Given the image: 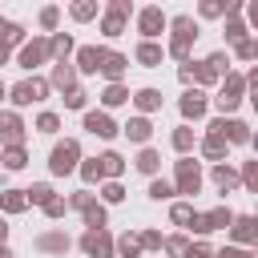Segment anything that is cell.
I'll return each instance as SVG.
<instances>
[{
	"label": "cell",
	"instance_id": "55",
	"mask_svg": "<svg viewBox=\"0 0 258 258\" xmlns=\"http://www.w3.org/2000/svg\"><path fill=\"white\" fill-rule=\"evenodd\" d=\"M4 234H8V226H4V218H0V246H4Z\"/></svg>",
	"mask_w": 258,
	"mask_h": 258
},
{
	"label": "cell",
	"instance_id": "8",
	"mask_svg": "<svg viewBox=\"0 0 258 258\" xmlns=\"http://www.w3.org/2000/svg\"><path fill=\"white\" fill-rule=\"evenodd\" d=\"M230 222H234L230 210H210V214H194V218H189V230L210 234V230H222V226H230Z\"/></svg>",
	"mask_w": 258,
	"mask_h": 258
},
{
	"label": "cell",
	"instance_id": "43",
	"mask_svg": "<svg viewBox=\"0 0 258 258\" xmlns=\"http://www.w3.org/2000/svg\"><path fill=\"white\" fill-rule=\"evenodd\" d=\"M64 206H73V210H85V206H93V194H89V189H81V194H73Z\"/></svg>",
	"mask_w": 258,
	"mask_h": 258
},
{
	"label": "cell",
	"instance_id": "37",
	"mask_svg": "<svg viewBox=\"0 0 258 258\" xmlns=\"http://www.w3.org/2000/svg\"><path fill=\"white\" fill-rule=\"evenodd\" d=\"M149 198H157V202H165V198H173V181H165V177H157V181L149 185Z\"/></svg>",
	"mask_w": 258,
	"mask_h": 258
},
{
	"label": "cell",
	"instance_id": "30",
	"mask_svg": "<svg viewBox=\"0 0 258 258\" xmlns=\"http://www.w3.org/2000/svg\"><path fill=\"white\" fill-rule=\"evenodd\" d=\"M137 60H141V64H149V69H153V64H161V48H157V44H153V40H145V44H141V48H137Z\"/></svg>",
	"mask_w": 258,
	"mask_h": 258
},
{
	"label": "cell",
	"instance_id": "52",
	"mask_svg": "<svg viewBox=\"0 0 258 258\" xmlns=\"http://www.w3.org/2000/svg\"><path fill=\"white\" fill-rule=\"evenodd\" d=\"M230 12V4H202V16H222Z\"/></svg>",
	"mask_w": 258,
	"mask_h": 258
},
{
	"label": "cell",
	"instance_id": "3",
	"mask_svg": "<svg viewBox=\"0 0 258 258\" xmlns=\"http://www.w3.org/2000/svg\"><path fill=\"white\" fill-rule=\"evenodd\" d=\"M198 36V24L189 20V16H177L173 20V44H169V52L177 56V60H185V52H189V40Z\"/></svg>",
	"mask_w": 258,
	"mask_h": 258
},
{
	"label": "cell",
	"instance_id": "2",
	"mask_svg": "<svg viewBox=\"0 0 258 258\" xmlns=\"http://www.w3.org/2000/svg\"><path fill=\"white\" fill-rule=\"evenodd\" d=\"M77 161H81V145H77L73 137H64V141H56V145H52L48 169H52L56 177H64V173H73V169H77Z\"/></svg>",
	"mask_w": 258,
	"mask_h": 258
},
{
	"label": "cell",
	"instance_id": "33",
	"mask_svg": "<svg viewBox=\"0 0 258 258\" xmlns=\"http://www.w3.org/2000/svg\"><path fill=\"white\" fill-rule=\"evenodd\" d=\"M0 161H4V169H24V161H28V157H24V145H20V149H4Z\"/></svg>",
	"mask_w": 258,
	"mask_h": 258
},
{
	"label": "cell",
	"instance_id": "40",
	"mask_svg": "<svg viewBox=\"0 0 258 258\" xmlns=\"http://www.w3.org/2000/svg\"><path fill=\"white\" fill-rule=\"evenodd\" d=\"M73 16H77V20H93V16H97V4H93V0H81V4H73Z\"/></svg>",
	"mask_w": 258,
	"mask_h": 258
},
{
	"label": "cell",
	"instance_id": "58",
	"mask_svg": "<svg viewBox=\"0 0 258 258\" xmlns=\"http://www.w3.org/2000/svg\"><path fill=\"white\" fill-rule=\"evenodd\" d=\"M4 93H8V89H4V81H0V97H4Z\"/></svg>",
	"mask_w": 258,
	"mask_h": 258
},
{
	"label": "cell",
	"instance_id": "54",
	"mask_svg": "<svg viewBox=\"0 0 258 258\" xmlns=\"http://www.w3.org/2000/svg\"><path fill=\"white\" fill-rule=\"evenodd\" d=\"M161 246H165V250H173V254H181V250H185V238L177 234V238H169V242H161Z\"/></svg>",
	"mask_w": 258,
	"mask_h": 258
},
{
	"label": "cell",
	"instance_id": "19",
	"mask_svg": "<svg viewBox=\"0 0 258 258\" xmlns=\"http://www.w3.org/2000/svg\"><path fill=\"white\" fill-rule=\"evenodd\" d=\"M52 85H56V89H64V93H69V89H77V69H73L69 60H60V64L52 69Z\"/></svg>",
	"mask_w": 258,
	"mask_h": 258
},
{
	"label": "cell",
	"instance_id": "27",
	"mask_svg": "<svg viewBox=\"0 0 258 258\" xmlns=\"http://www.w3.org/2000/svg\"><path fill=\"white\" fill-rule=\"evenodd\" d=\"M101 101H105L109 109H117V105H125V101H129V89H125V85H109V89L101 93Z\"/></svg>",
	"mask_w": 258,
	"mask_h": 258
},
{
	"label": "cell",
	"instance_id": "10",
	"mask_svg": "<svg viewBox=\"0 0 258 258\" xmlns=\"http://www.w3.org/2000/svg\"><path fill=\"white\" fill-rule=\"evenodd\" d=\"M242 89H246V81H242V77H226V85H222V93H218V109H222V113L238 109V101H242Z\"/></svg>",
	"mask_w": 258,
	"mask_h": 258
},
{
	"label": "cell",
	"instance_id": "31",
	"mask_svg": "<svg viewBox=\"0 0 258 258\" xmlns=\"http://www.w3.org/2000/svg\"><path fill=\"white\" fill-rule=\"evenodd\" d=\"M157 165H161V153H157V149H141L137 169H141V173H157Z\"/></svg>",
	"mask_w": 258,
	"mask_h": 258
},
{
	"label": "cell",
	"instance_id": "35",
	"mask_svg": "<svg viewBox=\"0 0 258 258\" xmlns=\"http://www.w3.org/2000/svg\"><path fill=\"white\" fill-rule=\"evenodd\" d=\"M173 149L177 153H189L194 149V129H173Z\"/></svg>",
	"mask_w": 258,
	"mask_h": 258
},
{
	"label": "cell",
	"instance_id": "44",
	"mask_svg": "<svg viewBox=\"0 0 258 258\" xmlns=\"http://www.w3.org/2000/svg\"><path fill=\"white\" fill-rule=\"evenodd\" d=\"M64 210H69V206H64L60 198H48V202H44V214H48V218H64Z\"/></svg>",
	"mask_w": 258,
	"mask_h": 258
},
{
	"label": "cell",
	"instance_id": "28",
	"mask_svg": "<svg viewBox=\"0 0 258 258\" xmlns=\"http://www.w3.org/2000/svg\"><path fill=\"white\" fill-rule=\"evenodd\" d=\"M81 214H85V226H89V230H105V206L93 202V206H85Z\"/></svg>",
	"mask_w": 258,
	"mask_h": 258
},
{
	"label": "cell",
	"instance_id": "42",
	"mask_svg": "<svg viewBox=\"0 0 258 258\" xmlns=\"http://www.w3.org/2000/svg\"><path fill=\"white\" fill-rule=\"evenodd\" d=\"M242 181H246V189H254V185H258V161H246V169H242Z\"/></svg>",
	"mask_w": 258,
	"mask_h": 258
},
{
	"label": "cell",
	"instance_id": "48",
	"mask_svg": "<svg viewBox=\"0 0 258 258\" xmlns=\"http://www.w3.org/2000/svg\"><path fill=\"white\" fill-rule=\"evenodd\" d=\"M137 242H141L145 250H157V246H161V234H157V230H145V234H141Z\"/></svg>",
	"mask_w": 258,
	"mask_h": 258
},
{
	"label": "cell",
	"instance_id": "20",
	"mask_svg": "<svg viewBox=\"0 0 258 258\" xmlns=\"http://www.w3.org/2000/svg\"><path fill=\"white\" fill-rule=\"evenodd\" d=\"M125 133H129V141L145 145V141H149V133H153V125H149V117H133V121L125 125Z\"/></svg>",
	"mask_w": 258,
	"mask_h": 258
},
{
	"label": "cell",
	"instance_id": "51",
	"mask_svg": "<svg viewBox=\"0 0 258 258\" xmlns=\"http://www.w3.org/2000/svg\"><path fill=\"white\" fill-rule=\"evenodd\" d=\"M214 258H254L250 250H238V246H226L222 254H214Z\"/></svg>",
	"mask_w": 258,
	"mask_h": 258
},
{
	"label": "cell",
	"instance_id": "23",
	"mask_svg": "<svg viewBox=\"0 0 258 258\" xmlns=\"http://www.w3.org/2000/svg\"><path fill=\"white\" fill-rule=\"evenodd\" d=\"M133 105H137L141 113H153V109H161V93H157V89H141V93L133 97Z\"/></svg>",
	"mask_w": 258,
	"mask_h": 258
},
{
	"label": "cell",
	"instance_id": "15",
	"mask_svg": "<svg viewBox=\"0 0 258 258\" xmlns=\"http://www.w3.org/2000/svg\"><path fill=\"white\" fill-rule=\"evenodd\" d=\"M85 129H89V133H97V137H113V133H117L113 117H109V113H97V109H93V113H85Z\"/></svg>",
	"mask_w": 258,
	"mask_h": 258
},
{
	"label": "cell",
	"instance_id": "1",
	"mask_svg": "<svg viewBox=\"0 0 258 258\" xmlns=\"http://www.w3.org/2000/svg\"><path fill=\"white\" fill-rule=\"evenodd\" d=\"M226 56L222 52H214V56H206L202 64H181V81H198V85H210L214 77H222L226 73Z\"/></svg>",
	"mask_w": 258,
	"mask_h": 258
},
{
	"label": "cell",
	"instance_id": "6",
	"mask_svg": "<svg viewBox=\"0 0 258 258\" xmlns=\"http://www.w3.org/2000/svg\"><path fill=\"white\" fill-rule=\"evenodd\" d=\"M81 250L89 258H113V238L105 230H85L81 234Z\"/></svg>",
	"mask_w": 258,
	"mask_h": 258
},
{
	"label": "cell",
	"instance_id": "4",
	"mask_svg": "<svg viewBox=\"0 0 258 258\" xmlns=\"http://www.w3.org/2000/svg\"><path fill=\"white\" fill-rule=\"evenodd\" d=\"M210 133H218L226 145H246V141H250V129H246V121H234V117H230V121H226V117H218V121L210 125Z\"/></svg>",
	"mask_w": 258,
	"mask_h": 258
},
{
	"label": "cell",
	"instance_id": "45",
	"mask_svg": "<svg viewBox=\"0 0 258 258\" xmlns=\"http://www.w3.org/2000/svg\"><path fill=\"white\" fill-rule=\"evenodd\" d=\"M238 56H242V60H254V56H258V44H254V40H238Z\"/></svg>",
	"mask_w": 258,
	"mask_h": 258
},
{
	"label": "cell",
	"instance_id": "36",
	"mask_svg": "<svg viewBox=\"0 0 258 258\" xmlns=\"http://www.w3.org/2000/svg\"><path fill=\"white\" fill-rule=\"evenodd\" d=\"M202 153H206V157H226V141H222L218 133H210L206 145H202Z\"/></svg>",
	"mask_w": 258,
	"mask_h": 258
},
{
	"label": "cell",
	"instance_id": "38",
	"mask_svg": "<svg viewBox=\"0 0 258 258\" xmlns=\"http://www.w3.org/2000/svg\"><path fill=\"white\" fill-rule=\"evenodd\" d=\"M36 129H40V133H56V129H60V117H56V113H40V117H36Z\"/></svg>",
	"mask_w": 258,
	"mask_h": 258
},
{
	"label": "cell",
	"instance_id": "13",
	"mask_svg": "<svg viewBox=\"0 0 258 258\" xmlns=\"http://www.w3.org/2000/svg\"><path fill=\"white\" fill-rule=\"evenodd\" d=\"M125 64H129V60H125L121 52H105V48H101V64H97V69H101V73H105V77H109L113 85L121 81V73H125Z\"/></svg>",
	"mask_w": 258,
	"mask_h": 258
},
{
	"label": "cell",
	"instance_id": "41",
	"mask_svg": "<svg viewBox=\"0 0 258 258\" xmlns=\"http://www.w3.org/2000/svg\"><path fill=\"white\" fill-rule=\"evenodd\" d=\"M64 105L69 109H85V89H69L64 93Z\"/></svg>",
	"mask_w": 258,
	"mask_h": 258
},
{
	"label": "cell",
	"instance_id": "17",
	"mask_svg": "<svg viewBox=\"0 0 258 258\" xmlns=\"http://www.w3.org/2000/svg\"><path fill=\"white\" fill-rule=\"evenodd\" d=\"M137 24H141L145 36H157V32L165 28V16H161V8H145V12L137 16Z\"/></svg>",
	"mask_w": 258,
	"mask_h": 258
},
{
	"label": "cell",
	"instance_id": "24",
	"mask_svg": "<svg viewBox=\"0 0 258 258\" xmlns=\"http://www.w3.org/2000/svg\"><path fill=\"white\" fill-rule=\"evenodd\" d=\"M69 52H73V36H69V32H56V36L48 40V56H60V60H64Z\"/></svg>",
	"mask_w": 258,
	"mask_h": 258
},
{
	"label": "cell",
	"instance_id": "22",
	"mask_svg": "<svg viewBox=\"0 0 258 258\" xmlns=\"http://www.w3.org/2000/svg\"><path fill=\"white\" fill-rule=\"evenodd\" d=\"M24 206H28V202H24V189H4V194H0V210H4V214H20Z\"/></svg>",
	"mask_w": 258,
	"mask_h": 258
},
{
	"label": "cell",
	"instance_id": "26",
	"mask_svg": "<svg viewBox=\"0 0 258 258\" xmlns=\"http://www.w3.org/2000/svg\"><path fill=\"white\" fill-rule=\"evenodd\" d=\"M20 36H24V28L16 24V20H0V44L8 48V44H20Z\"/></svg>",
	"mask_w": 258,
	"mask_h": 258
},
{
	"label": "cell",
	"instance_id": "39",
	"mask_svg": "<svg viewBox=\"0 0 258 258\" xmlns=\"http://www.w3.org/2000/svg\"><path fill=\"white\" fill-rule=\"evenodd\" d=\"M169 218H173L177 226H189V218H194V206H185V202H177V206L169 210Z\"/></svg>",
	"mask_w": 258,
	"mask_h": 258
},
{
	"label": "cell",
	"instance_id": "34",
	"mask_svg": "<svg viewBox=\"0 0 258 258\" xmlns=\"http://www.w3.org/2000/svg\"><path fill=\"white\" fill-rule=\"evenodd\" d=\"M121 32H125V16L109 8V16H105V36H121Z\"/></svg>",
	"mask_w": 258,
	"mask_h": 258
},
{
	"label": "cell",
	"instance_id": "9",
	"mask_svg": "<svg viewBox=\"0 0 258 258\" xmlns=\"http://www.w3.org/2000/svg\"><path fill=\"white\" fill-rule=\"evenodd\" d=\"M0 137H4L8 149H20L24 145V121L16 113H0Z\"/></svg>",
	"mask_w": 258,
	"mask_h": 258
},
{
	"label": "cell",
	"instance_id": "7",
	"mask_svg": "<svg viewBox=\"0 0 258 258\" xmlns=\"http://www.w3.org/2000/svg\"><path fill=\"white\" fill-rule=\"evenodd\" d=\"M44 97H48V81H40V77L20 81V85L12 89V101H16V105H32V101H44Z\"/></svg>",
	"mask_w": 258,
	"mask_h": 258
},
{
	"label": "cell",
	"instance_id": "57",
	"mask_svg": "<svg viewBox=\"0 0 258 258\" xmlns=\"http://www.w3.org/2000/svg\"><path fill=\"white\" fill-rule=\"evenodd\" d=\"M0 258H12V250H8V246H0Z\"/></svg>",
	"mask_w": 258,
	"mask_h": 258
},
{
	"label": "cell",
	"instance_id": "16",
	"mask_svg": "<svg viewBox=\"0 0 258 258\" xmlns=\"http://www.w3.org/2000/svg\"><path fill=\"white\" fill-rule=\"evenodd\" d=\"M97 169H101V177L117 181V177H121V169H125V161H121V153H113V149H109V153H101V157H97Z\"/></svg>",
	"mask_w": 258,
	"mask_h": 258
},
{
	"label": "cell",
	"instance_id": "11",
	"mask_svg": "<svg viewBox=\"0 0 258 258\" xmlns=\"http://www.w3.org/2000/svg\"><path fill=\"white\" fill-rule=\"evenodd\" d=\"M69 246H73V238L64 230H48L36 238V250H44V254H69Z\"/></svg>",
	"mask_w": 258,
	"mask_h": 258
},
{
	"label": "cell",
	"instance_id": "21",
	"mask_svg": "<svg viewBox=\"0 0 258 258\" xmlns=\"http://www.w3.org/2000/svg\"><path fill=\"white\" fill-rule=\"evenodd\" d=\"M97 64H101V48L85 44V48L77 52V69H81V73H97Z\"/></svg>",
	"mask_w": 258,
	"mask_h": 258
},
{
	"label": "cell",
	"instance_id": "32",
	"mask_svg": "<svg viewBox=\"0 0 258 258\" xmlns=\"http://www.w3.org/2000/svg\"><path fill=\"white\" fill-rule=\"evenodd\" d=\"M48 198H52V185H48V181H36L32 189H24V202H36V206H44Z\"/></svg>",
	"mask_w": 258,
	"mask_h": 258
},
{
	"label": "cell",
	"instance_id": "5",
	"mask_svg": "<svg viewBox=\"0 0 258 258\" xmlns=\"http://www.w3.org/2000/svg\"><path fill=\"white\" fill-rule=\"evenodd\" d=\"M202 189V169L194 157L177 161V181H173V194H198Z\"/></svg>",
	"mask_w": 258,
	"mask_h": 258
},
{
	"label": "cell",
	"instance_id": "53",
	"mask_svg": "<svg viewBox=\"0 0 258 258\" xmlns=\"http://www.w3.org/2000/svg\"><path fill=\"white\" fill-rule=\"evenodd\" d=\"M56 16H60L56 8H44V12H40V24H44V28H56Z\"/></svg>",
	"mask_w": 258,
	"mask_h": 258
},
{
	"label": "cell",
	"instance_id": "46",
	"mask_svg": "<svg viewBox=\"0 0 258 258\" xmlns=\"http://www.w3.org/2000/svg\"><path fill=\"white\" fill-rule=\"evenodd\" d=\"M81 173H85V181H101V169H97V157H89V161L81 165Z\"/></svg>",
	"mask_w": 258,
	"mask_h": 258
},
{
	"label": "cell",
	"instance_id": "50",
	"mask_svg": "<svg viewBox=\"0 0 258 258\" xmlns=\"http://www.w3.org/2000/svg\"><path fill=\"white\" fill-rule=\"evenodd\" d=\"M226 36H230V40H246V28H242L238 20H230V24H226Z\"/></svg>",
	"mask_w": 258,
	"mask_h": 258
},
{
	"label": "cell",
	"instance_id": "29",
	"mask_svg": "<svg viewBox=\"0 0 258 258\" xmlns=\"http://www.w3.org/2000/svg\"><path fill=\"white\" fill-rule=\"evenodd\" d=\"M113 250H121L125 258H137V254H141V242H137V234H121V238L113 242Z\"/></svg>",
	"mask_w": 258,
	"mask_h": 258
},
{
	"label": "cell",
	"instance_id": "47",
	"mask_svg": "<svg viewBox=\"0 0 258 258\" xmlns=\"http://www.w3.org/2000/svg\"><path fill=\"white\" fill-rule=\"evenodd\" d=\"M101 194H105V202H121V198H125V189H121L117 181H105V189H101Z\"/></svg>",
	"mask_w": 258,
	"mask_h": 258
},
{
	"label": "cell",
	"instance_id": "18",
	"mask_svg": "<svg viewBox=\"0 0 258 258\" xmlns=\"http://www.w3.org/2000/svg\"><path fill=\"white\" fill-rule=\"evenodd\" d=\"M230 230H234V238H238L242 246H250V242H254V234H258V226H254V218H250V214L234 218V222H230Z\"/></svg>",
	"mask_w": 258,
	"mask_h": 258
},
{
	"label": "cell",
	"instance_id": "25",
	"mask_svg": "<svg viewBox=\"0 0 258 258\" xmlns=\"http://www.w3.org/2000/svg\"><path fill=\"white\" fill-rule=\"evenodd\" d=\"M214 185H218L222 194H230V189L238 185V173H234L230 165H218V169H214Z\"/></svg>",
	"mask_w": 258,
	"mask_h": 258
},
{
	"label": "cell",
	"instance_id": "12",
	"mask_svg": "<svg viewBox=\"0 0 258 258\" xmlns=\"http://www.w3.org/2000/svg\"><path fill=\"white\" fill-rule=\"evenodd\" d=\"M44 60H48V40H32V44L20 48V69H36Z\"/></svg>",
	"mask_w": 258,
	"mask_h": 258
},
{
	"label": "cell",
	"instance_id": "14",
	"mask_svg": "<svg viewBox=\"0 0 258 258\" xmlns=\"http://www.w3.org/2000/svg\"><path fill=\"white\" fill-rule=\"evenodd\" d=\"M177 105H181V117L198 121V117L206 113V93H202V89H189V93H185V97H181Z\"/></svg>",
	"mask_w": 258,
	"mask_h": 258
},
{
	"label": "cell",
	"instance_id": "56",
	"mask_svg": "<svg viewBox=\"0 0 258 258\" xmlns=\"http://www.w3.org/2000/svg\"><path fill=\"white\" fill-rule=\"evenodd\" d=\"M4 60H8V48H4V44H0V64H4Z\"/></svg>",
	"mask_w": 258,
	"mask_h": 258
},
{
	"label": "cell",
	"instance_id": "49",
	"mask_svg": "<svg viewBox=\"0 0 258 258\" xmlns=\"http://www.w3.org/2000/svg\"><path fill=\"white\" fill-rule=\"evenodd\" d=\"M185 258H214V250L198 242V246H185Z\"/></svg>",
	"mask_w": 258,
	"mask_h": 258
}]
</instances>
